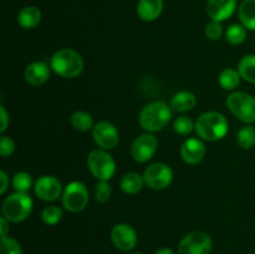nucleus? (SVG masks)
I'll list each match as a JSON object with an SVG mask.
<instances>
[{
    "mask_svg": "<svg viewBox=\"0 0 255 254\" xmlns=\"http://www.w3.org/2000/svg\"><path fill=\"white\" fill-rule=\"evenodd\" d=\"M172 119V109L164 101H152L141 110L139 126L149 133L159 132L167 127Z\"/></svg>",
    "mask_w": 255,
    "mask_h": 254,
    "instance_id": "1",
    "label": "nucleus"
},
{
    "mask_svg": "<svg viewBox=\"0 0 255 254\" xmlns=\"http://www.w3.org/2000/svg\"><path fill=\"white\" fill-rule=\"evenodd\" d=\"M50 67L60 77L74 79L84 71L85 62L80 52L70 47H64L54 52L50 60Z\"/></svg>",
    "mask_w": 255,
    "mask_h": 254,
    "instance_id": "2",
    "label": "nucleus"
},
{
    "mask_svg": "<svg viewBox=\"0 0 255 254\" xmlns=\"http://www.w3.org/2000/svg\"><path fill=\"white\" fill-rule=\"evenodd\" d=\"M194 129L201 139L214 142L226 137L228 133L229 124L227 117L221 112L208 111L197 119Z\"/></svg>",
    "mask_w": 255,
    "mask_h": 254,
    "instance_id": "3",
    "label": "nucleus"
},
{
    "mask_svg": "<svg viewBox=\"0 0 255 254\" xmlns=\"http://www.w3.org/2000/svg\"><path fill=\"white\" fill-rule=\"evenodd\" d=\"M32 198L27 193L15 192L2 202V216L11 223L24 222L32 212Z\"/></svg>",
    "mask_w": 255,
    "mask_h": 254,
    "instance_id": "4",
    "label": "nucleus"
},
{
    "mask_svg": "<svg viewBox=\"0 0 255 254\" xmlns=\"http://www.w3.org/2000/svg\"><path fill=\"white\" fill-rule=\"evenodd\" d=\"M226 105L233 116L243 124L255 122V97L243 91H234L227 96Z\"/></svg>",
    "mask_w": 255,
    "mask_h": 254,
    "instance_id": "5",
    "label": "nucleus"
},
{
    "mask_svg": "<svg viewBox=\"0 0 255 254\" xmlns=\"http://www.w3.org/2000/svg\"><path fill=\"white\" fill-rule=\"evenodd\" d=\"M87 168L99 181H110L116 173V162L107 149H92L87 156Z\"/></svg>",
    "mask_w": 255,
    "mask_h": 254,
    "instance_id": "6",
    "label": "nucleus"
},
{
    "mask_svg": "<svg viewBox=\"0 0 255 254\" xmlns=\"http://www.w3.org/2000/svg\"><path fill=\"white\" fill-rule=\"evenodd\" d=\"M89 189L80 181L70 182L62 192V207L71 213H79L84 211L89 204Z\"/></svg>",
    "mask_w": 255,
    "mask_h": 254,
    "instance_id": "7",
    "label": "nucleus"
},
{
    "mask_svg": "<svg viewBox=\"0 0 255 254\" xmlns=\"http://www.w3.org/2000/svg\"><path fill=\"white\" fill-rule=\"evenodd\" d=\"M213 241L211 236L203 231H193L181 239L177 252L178 254H211Z\"/></svg>",
    "mask_w": 255,
    "mask_h": 254,
    "instance_id": "8",
    "label": "nucleus"
},
{
    "mask_svg": "<svg viewBox=\"0 0 255 254\" xmlns=\"http://www.w3.org/2000/svg\"><path fill=\"white\" fill-rule=\"evenodd\" d=\"M143 178L147 187L154 191H162L171 186L173 181V171L168 164L156 162L144 169Z\"/></svg>",
    "mask_w": 255,
    "mask_h": 254,
    "instance_id": "9",
    "label": "nucleus"
},
{
    "mask_svg": "<svg viewBox=\"0 0 255 254\" xmlns=\"http://www.w3.org/2000/svg\"><path fill=\"white\" fill-rule=\"evenodd\" d=\"M158 148V139L153 133H142L136 137L131 146V156L138 163L148 162L156 154Z\"/></svg>",
    "mask_w": 255,
    "mask_h": 254,
    "instance_id": "10",
    "label": "nucleus"
},
{
    "mask_svg": "<svg viewBox=\"0 0 255 254\" xmlns=\"http://www.w3.org/2000/svg\"><path fill=\"white\" fill-rule=\"evenodd\" d=\"M94 141L100 148L114 149L120 143V132L117 127L110 121H100L92 128Z\"/></svg>",
    "mask_w": 255,
    "mask_h": 254,
    "instance_id": "11",
    "label": "nucleus"
},
{
    "mask_svg": "<svg viewBox=\"0 0 255 254\" xmlns=\"http://www.w3.org/2000/svg\"><path fill=\"white\" fill-rule=\"evenodd\" d=\"M34 192L41 201L54 202L62 196L64 187L56 177L45 174L36 179L34 184Z\"/></svg>",
    "mask_w": 255,
    "mask_h": 254,
    "instance_id": "12",
    "label": "nucleus"
},
{
    "mask_svg": "<svg viewBox=\"0 0 255 254\" xmlns=\"http://www.w3.org/2000/svg\"><path fill=\"white\" fill-rule=\"evenodd\" d=\"M111 241L114 246L116 247L119 251L128 253L132 252L137 246V233L127 223H119L111 229Z\"/></svg>",
    "mask_w": 255,
    "mask_h": 254,
    "instance_id": "13",
    "label": "nucleus"
},
{
    "mask_svg": "<svg viewBox=\"0 0 255 254\" xmlns=\"http://www.w3.org/2000/svg\"><path fill=\"white\" fill-rule=\"evenodd\" d=\"M206 146L203 141L199 138H187L179 149L181 158L187 164H192V166L201 163L206 157Z\"/></svg>",
    "mask_w": 255,
    "mask_h": 254,
    "instance_id": "14",
    "label": "nucleus"
},
{
    "mask_svg": "<svg viewBox=\"0 0 255 254\" xmlns=\"http://www.w3.org/2000/svg\"><path fill=\"white\" fill-rule=\"evenodd\" d=\"M237 9V0H208L206 5L207 15L214 21H224L233 15Z\"/></svg>",
    "mask_w": 255,
    "mask_h": 254,
    "instance_id": "15",
    "label": "nucleus"
},
{
    "mask_svg": "<svg viewBox=\"0 0 255 254\" xmlns=\"http://www.w3.org/2000/svg\"><path fill=\"white\" fill-rule=\"evenodd\" d=\"M50 69L51 67L44 61L31 62L25 69V80L31 86H41L50 79Z\"/></svg>",
    "mask_w": 255,
    "mask_h": 254,
    "instance_id": "16",
    "label": "nucleus"
},
{
    "mask_svg": "<svg viewBox=\"0 0 255 254\" xmlns=\"http://www.w3.org/2000/svg\"><path fill=\"white\" fill-rule=\"evenodd\" d=\"M136 11L143 21H154L163 11V0H138Z\"/></svg>",
    "mask_w": 255,
    "mask_h": 254,
    "instance_id": "17",
    "label": "nucleus"
},
{
    "mask_svg": "<svg viewBox=\"0 0 255 254\" xmlns=\"http://www.w3.org/2000/svg\"><path fill=\"white\" fill-rule=\"evenodd\" d=\"M197 105V97L193 92L191 91H178L173 95L171 99L169 106H171L172 111L174 112H187L194 109Z\"/></svg>",
    "mask_w": 255,
    "mask_h": 254,
    "instance_id": "18",
    "label": "nucleus"
},
{
    "mask_svg": "<svg viewBox=\"0 0 255 254\" xmlns=\"http://www.w3.org/2000/svg\"><path fill=\"white\" fill-rule=\"evenodd\" d=\"M41 11L36 6H25L17 14V24L22 29H34L41 21Z\"/></svg>",
    "mask_w": 255,
    "mask_h": 254,
    "instance_id": "19",
    "label": "nucleus"
},
{
    "mask_svg": "<svg viewBox=\"0 0 255 254\" xmlns=\"http://www.w3.org/2000/svg\"><path fill=\"white\" fill-rule=\"evenodd\" d=\"M144 184L146 183H144L143 176L137 172H128V173L124 174L120 181V187L126 194L138 193L143 188Z\"/></svg>",
    "mask_w": 255,
    "mask_h": 254,
    "instance_id": "20",
    "label": "nucleus"
},
{
    "mask_svg": "<svg viewBox=\"0 0 255 254\" xmlns=\"http://www.w3.org/2000/svg\"><path fill=\"white\" fill-rule=\"evenodd\" d=\"M239 20L247 30L255 31V0H243L239 5Z\"/></svg>",
    "mask_w": 255,
    "mask_h": 254,
    "instance_id": "21",
    "label": "nucleus"
},
{
    "mask_svg": "<svg viewBox=\"0 0 255 254\" xmlns=\"http://www.w3.org/2000/svg\"><path fill=\"white\" fill-rule=\"evenodd\" d=\"M70 124L79 132L92 131L95 126L94 117L86 111H75L70 117Z\"/></svg>",
    "mask_w": 255,
    "mask_h": 254,
    "instance_id": "22",
    "label": "nucleus"
},
{
    "mask_svg": "<svg viewBox=\"0 0 255 254\" xmlns=\"http://www.w3.org/2000/svg\"><path fill=\"white\" fill-rule=\"evenodd\" d=\"M242 76L239 74L238 70L231 69V67H227V69L222 70V72L219 74L218 81L219 85L223 87L224 90H228V91H233L237 87L241 85Z\"/></svg>",
    "mask_w": 255,
    "mask_h": 254,
    "instance_id": "23",
    "label": "nucleus"
},
{
    "mask_svg": "<svg viewBox=\"0 0 255 254\" xmlns=\"http://www.w3.org/2000/svg\"><path fill=\"white\" fill-rule=\"evenodd\" d=\"M238 71L242 79L255 85V54L246 55L238 62Z\"/></svg>",
    "mask_w": 255,
    "mask_h": 254,
    "instance_id": "24",
    "label": "nucleus"
},
{
    "mask_svg": "<svg viewBox=\"0 0 255 254\" xmlns=\"http://www.w3.org/2000/svg\"><path fill=\"white\" fill-rule=\"evenodd\" d=\"M237 142L244 149H251L255 146V128L252 125L241 127L237 132Z\"/></svg>",
    "mask_w": 255,
    "mask_h": 254,
    "instance_id": "25",
    "label": "nucleus"
},
{
    "mask_svg": "<svg viewBox=\"0 0 255 254\" xmlns=\"http://www.w3.org/2000/svg\"><path fill=\"white\" fill-rule=\"evenodd\" d=\"M247 39V29L242 24H233L227 29L226 40L231 45H241Z\"/></svg>",
    "mask_w": 255,
    "mask_h": 254,
    "instance_id": "26",
    "label": "nucleus"
},
{
    "mask_svg": "<svg viewBox=\"0 0 255 254\" xmlns=\"http://www.w3.org/2000/svg\"><path fill=\"white\" fill-rule=\"evenodd\" d=\"M12 187H14L15 192H21V193H27L30 188L32 187V178L31 174L27 173L25 171L16 172L12 177L11 181Z\"/></svg>",
    "mask_w": 255,
    "mask_h": 254,
    "instance_id": "27",
    "label": "nucleus"
},
{
    "mask_svg": "<svg viewBox=\"0 0 255 254\" xmlns=\"http://www.w3.org/2000/svg\"><path fill=\"white\" fill-rule=\"evenodd\" d=\"M62 209L57 206H46L41 212V219L46 226H56L62 218Z\"/></svg>",
    "mask_w": 255,
    "mask_h": 254,
    "instance_id": "28",
    "label": "nucleus"
},
{
    "mask_svg": "<svg viewBox=\"0 0 255 254\" xmlns=\"http://www.w3.org/2000/svg\"><path fill=\"white\" fill-rule=\"evenodd\" d=\"M196 128V122L188 116H179L173 121V129L179 136H188Z\"/></svg>",
    "mask_w": 255,
    "mask_h": 254,
    "instance_id": "29",
    "label": "nucleus"
},
{
    "mask_svg": "<svg viewBox=\"0 0 255 254\" xmlns=\"http://www.w3.org/2000/svg\"><path fill=\"white\" fill-rule=\"evenodd\" d=\"M112 189L109 181H99V183L95 186L94 196L99 203H106L111 198Z\"/></svg>",
    "mask_w": 255,
    "mask_h": 254,
    "instance_id": "30",
    "label": "nucleus"
},
{
    "mask_svg": "<svg viewBox=\"0 0 255 254\" xmlns=\"http://www.w3.org/2000/svg\"><path fill=\"white\" fill-rule=\"evenodd\" d=\"M0 254H22L21 246L15 238L5 237L0 242Z\"/></svg>",
    "mask_w": 255,
    "mask_h": 254,
    "instance_id": "31",
    "label": "nucleus"
},
{
    "mask_svg": "<svg viewBox=\"0 0 255 254\" xmlns=\"http://www.w3.org/2000/svg\"><path fill=\"white\" fill-rule=\"evenodd\" d=\"M204 32H206V36L208 37L209 40H218L221 39V36L223 35V26L219 21H214L212 20L211 22L206 25V29H204Z\"/></svg>",
    "mask_w": 255,
    "mask_h": 254,
    "instance_id": "32",
    "label": "nucleus"
},
{
    "mask_svg": "<svg viewBox=\"0 0 255 254\" xmlns=\"http://www.w3.org/2000/svg\"><path fill=\"white\" fill-rule=\"evenodd\" d=\"M15 152V142L11 137L2 134L0 138V154L1 157H7Z\"/></svg>",
    "mask_w": 255,
    "mask_h": 254,
    "instance_id": "33",
    "label": "nucleus"
},
{
    "mask_svg": "<svg viewBox=\"0 0 255 254\" xmlns=\"http://www.w3.org/2000/svg\"><path fill=\"white\" fill-rule=\"evenodd\" d=\"M0 119H1V127H0V132L4 133L7 129V126L10 124V117L7 115L6 110H5L4 106H0Z\"/></svg>",
    "mask_w": 255,
    "mask_h": 254,
    "instance_id": "34",
    "label": "nucleus"
},
{
    "mask_svg": "<svg viewBox=\"0 0 255 254\" xmlns=\"http://www.w3.org/2000/svg\"><path fill=\"white\" fill-rule=\"evenodd\" d=\"M0 181H1V184H0V194H4L6 192L7 187H9V177H7V174L4 171H0Z\"/></svg>",
    "mask_w": 255,
    "mask_h": 254,
    "instance_id": "35",
    "label": "nucleus"
},
{
    "mask_svg": "<svg viewBox=\"0 0 255 254\" xmlns=\"http://www.w3.org/2000/svg\"><path fill=\"white\" fill-rule=\"evenodd\" d=\"M9 223L10 222L5 218L4 216L0 218V231H1V238H5L7 237V232H9Z\"/></svg>",
    "mask_w": 255,
    "mask_h": 254,
    "instance_id": "36",
    "label": "nucleus"
},
{
    "mask_svg": "<svg viewBox=\"0 0 255 254\" xmlns=\"http://www.w3.org/2000/svg\"><path fill=\"white\" fill-rule=\"evenodd\" d=\"M154 254H174V252L172 251L171 248H167V247H163V248H159L158 251H156Z\"/></svg>",
    "mask_w": 255,
    "mask_h": 254,
    "instance_id": "37",
    "label": "nucleus"
},
{
    "mask_svg": "<svg viewBox=\"0 0 255 254\" xmlns=\"http://www.w3.org/2000/svg\"><path fill=\"white\" fill-rule=\"evenodd\" d=\"M129 254H143V253H141V252H134V253H129Z\"/></svg>",
    "mask_w": 255,
    "mask_h": 254,
    "instance_id": "38",
    "label": "nucleus"
}]
</instances>
